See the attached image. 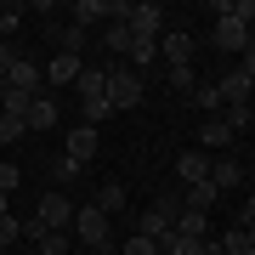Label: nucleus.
Returning a JSON list of instances; mask_svg holds the SVG:
<instances>
[{"mask_svg": "<svg viewBox=\"0 0 255 255\" xmlns=\"http://www.w3.org/2000/svg\"><path fill=\"white\" fill-rule=\"evenodd\" d=\"M176 216H182V193H170V199H153L136 216V233L142 238H153V244H164V238L176 233Z\"/></svg>", "mask_w": 255, "mask_h": 255, "instance_id": "f257e3e1", "label": "nucleus"}, {"mask_svg": "<svg viewBox=\"0 0 255 255\" xmlns=\"http://www.w3.org/2000/svg\"><path fill=\"white\" fill-rule=\"evenodd\" d=\"M108 102H114V114L142 108V74L130 63H108Z\"/></svg>", "mask_w": 255, "mask_h": 255, "instance_id": "f03ea898", "label": "nucleus"}, {"mask_svg": "<svg viewBox=\"0 0 255 255\" xmlns=\"http://www.w3.org/2000/svg\"><path fill=\"white\" fill-rule=\"evenodd\" d=\"M74 238H80V244H91V250H102V244H114V221L102 216L97 204H80L74 210V227H68Z\"/></svg>", "mask_w": 255, "mask_h": 255, "instance_id": "7ed1b4c3", "label": "nucleus"}, {"mask_svg": "<svg viewBox=\"0 0 255 255\" xmlns=\"http://www.w3.org/2000/svg\"><path fill=\"white\" fill-rule=\"evenodd\" d=\"M74 210H80V204H74L68 193H46L40 210H34V221H40V227H51V233H68V227H74Z\"/></svg>", "mask_w": 255, "mask_h": 255, "instance_id": "20e7f679", "label": "nucleus"}, {"mask_svg": "<svg viewBox=\"0 0 255 255\" xmlns=\"http://www.w3.org/2000/svg\"><path fill=\"white\" fill-rule=\"evenodd\" d=\"M216 91H221V102L227 108H244V102H255V74H244V68H221V80H216Z\"/></svg>", "mask_w": 255, "mask_h": 255, "instance_id": "39448f33", "label": "nucleus"}, {"mask_svg": "<svg viewBox=\"0 0 255 255\" xmlns=\"http://www.w3.org/2000/svg\"><path fill=\"white\" fill-rule=\"evenodd\" d=\"M125 23H130V34H142V40H159L164 28V6H153V0H142V6H125Z\"/></svg>", "mask_w": 255, "mask_h": 255, "instance_id": "423d86ee", "label": "nucleus"}, {"mask_svg": "<svg viewBox=\"0 0 255 255\" xmlns=\"http://www.w3.org/2000/svg\"><path fill=\"white\" fill-rule=\"evenodd\" d=\"M159 57H164V68H187L193 63V34L187 28H164L159 34Z\"/></svg>", "mask_w": 255, "mask_h": 255, "instance_id": "0eeeda50", "label": "nucleus"}, {"mask_svg": "<svg viewBox=\"0 0 255 255\" xmlns=\"http://www.w3.org/2000/svg\"><path fill=\"white\" fill-rule=\"evenodd\" d=\"M216 46L227 51V57H244V51H250V28H244V23H233V17H221V11H216Z\"/></svg>", "mask_w": 255, "mask_h": 255, "instance_id": "6e6552de", "label": "nucleus"}, {"mask_svg": "<svg viewBox=\"0 0 255 255\" xmlns=\"http://www.w3.org/2000/svg\"><path fill=\"white\" fill-rule=\"evenodd\" d=\"M6 85H17V91L40 97V91H46V74H40V63H28V57H17V63H11V74H6Z\"/></svg>", "mask_w": 255, "mask_h": 255, "instance_id": "1a4fd4ad", "label": "nucleus"}, {"mask_svg": "<svg viewBox=\"0 0 255 255\" xmlns=\"http://www.w3.org/2000/svg\"><path fill=\"white\" fill-rule=\"evenodd\" d=\"M80 68H85V57H68V51H57L51 63H46V85H74V80H80Z\"/></svg>", "mask_w": 255, "mask_h": 255, "instance_id": "9d476101", "label": "nucleus"}, {"mask_svg": "<svg viewBox=\"0 0 255 255\" xmlns=\"http://www.w3.org/2000/svg\"><path fill=\"white\" fill-rule=\"evenodd\" d=\"M238 182H244V164L238 159H210V187L216 193H233Z\"/></svg>", "mask_w": 255, "mask_h": 255, "instance_id": "9b49d317", "label": "nucleus"}, {"mask_svg": "<svg viewBox=\"0 0 255 255\" xmlns=\"http://www.w3.org/2000/svg\"><path fill=\"white\" fill-rule=\"evenodd\" d=\"M91 153H97V125H74V130H68V153H63V159L85 164Z\"/></svg>", "mask_w": 255, "mask_h": 255, "instance_id": "f8f14e48", "label": "nucleus"}, {"mask_svg": "<svg viewBox=\"0 0 255 255\" xmlns=\"http://www.w3.org/2000/svg\"><path fill=\"white\" fill-rule=\"evenodd\" d=\"M23 119H28V130H51V125H57V97H51V91H40L34 102H28V114H23Z\"/></svg>", "mask_w": 255, "mask_h": 255, "instance_id": "ddd939ff", "label": "nucleus"}, {"mask_svg": "<svg viewBox=\"0 0 255 255\" xmlns=\"http://www.w3.org/2000/svg\"><path fill=\"white\" fill-rule=\"evenodd\" d=\"M176 176H182V187L210 182V153H182V159H176Z\"/></svg>", "mask_w": 255, "mask_h": 255, "instance_id": "4468645a", "label": "nucleus"}, {"mask_svg": "<svg viewBox=\"0 0 255 255\" xmlns=\"http://www.w3.org/2000/svg\"><path fill=\"white\" fill-rule=\"evenodd\" d=\"M74 85H80V97H85V102L108 97V63H102V68H80V80H74Z\"/></svg>", "mask_w": 255, "mask_h": 255, "instance_id": "2eb2a0df", "label": "nucleus"}, {"mask_svg": "<svg viewBox=\"0 0 255 255\" xmlns=\"http://www.w3.org/2000/svg\"><path fill=\"white\" fill-rule=\"evenodd\" d=\"M130 68H136V74H147V68H153L159 63V40H142V34H130Z\"/></svg>", "mask_w": 255, "mask_h": 255, "instance_id": "dca6fc26", "label": "nucleus"}, {"mask_svg": "<svg viewBox=\"0 0 255 255\" xmlns=\"http://www.w3.org/2000/svg\"><path fill=\"white\" fill-rule=\"evenodd\" d=\"M221 193L210 187V182H193V187H182V210H199V216H210V204H216Z\"/></svg>", "mask_w": 255, "mask_h": 255, "instance_id": "f3484780", "label": "nucleus"}, {"mask_svg": "<svg viewBox=\"0 0 255 255\" xmlns=\"http://www.w3.org/2000/svg\"><path fill=\"white\" fill-rule=\"evenodd\" d=\"M91 204H97V210H102V216H108V221H114V216H119V210H125V187H119V182H102Z\"/></svg>", "mask_w": 255, "mask_h": 255, "instance_id": "a211bd4d", "label": "nucleus"}, {"mask_svg": "<svg viewBox=\"0 0 255 255\" xmlns=\"http://www.w3.org/2000/svg\"><path fill=\"white\" fill-rule=\"evenodd\" d=\"M199 147H233L227 119H204V125H199Z\"/></svg>", "mask_w": 255, "mask_h": 255, "instance_id": "6ab92c4d", "label": "nucleus"}, {"mask_svg": "<svg viewBox=\"0 0 255 255\" xmlns=\"http://www.w3.org/2000/svg\"><path fill=\"white\" fill-rule=\"evenodd\" d=\"M102 46H108L114 57H119V51H130V23H125V17H114L108 28H102Z\"/></svg>", "mask_w": 255, "mask_h": 255, "instance_id": "aec40b11", "label": "nucleus"}, {"mask_svg": "<svg viewBox=\"0 0 255 255\" xmlns=\"http://www.w3.org/2000/svg\"><path fill=\"white\" fill-rule=\"evenodd\" d=\"M176 233H182V238H210V216H199V210H182V216H176Z\"/></svg>", "mask_w": 255, "mask_h": 255, "instance_id": "412c9836", "label": "nucleus"}, {"mask_svg": "<svg viewBox=\"0 0 255 255\" xmlns=\"http://www.w3.org/2000/svg\"><path fill=\"white\" fill-rule=\"evenodd\" d=\"M57 51L80 57V51H85V28H80V23H63V28H57Z\"/></svg>", "mask_w": 255, "mask_h": 255, "instance_id": "4be33fe9", "label": "nucleus"}, {"mask_svg": "<svg viewBox=\"0 0 255 255\" xmlns=\"http://www.w3.org/2000/svg\"><path fill=\"white\" fill-rule=\"evenodd\" d=\"M28 102H34V97H28V91H17V85H0V114H28Z\"/></svg>", "mask_w": 255, "mask_h": 255, "instance_id": "5701e85b", "label": "nucleus"}, {"mask_svg": "<svg viewBox=\"0 0 255 255\" xmlns=\"http://www.w3.org/2000/svg\"><path fill=\"white\" fill-rule=\"evenodd\" d=\"M221 17H233V23H244V28H255V0H221Z\"/></svg>", "mask_w": 255, "mask_h": 255, "instance_id": "b1692460", "label": "nucleus"}, {"mask_svg": "<svg viewBox=\"0 0 255 255\" xmlns=\"http://www.w3.org/2000/svg\"><path fill=\"white\" fill-rule=\"evenodd\" d=\"M159 255H204V238H182V233H170L159 244Z\"/></svg>", "mask_w": 255, "mask_h": 255, "instance_id": "393cba45", "label": "nucleus"}, {"mask_svg": "<svg viewBox=\"0 0 255 255\" xmlns=\"http://www.w3.org/2000/svg\"><path fill=\"white\" fill-rule=\"evenodd\" d=\"M28 136V119H17V114H0V142H23Z\"/></svg>", "mask_w": 255, "mask_h": 255, "instance_id": "a878e982", "label": "nucleus"}, {"mask_svg": "<svg viewBox=\"0 0 255 255\" xmlns=\"http://www.w3.org/2000/svg\"><path fill=\"white\" fill-rule=\"evenodd\" d=\"M17 238H23V221L11 216V210H0V250H6V244H17Z\"/></svg>", "mask_w": 255, "mask_h": 255, "instance_id": "bb28decb", "label": "nucleus"}, {"mask_svg": "<svg viewBox=\"0 0 255 255\" xmlns=\"http://www.w3.org/2000/svg\"><path fill=\"white\" fill-rule=\"evenodd\" d=\"M119 255H159V244H153V238H142V233H130L125 244H119Z\"/></svg>", "mask_w": 255, "mask_h": 255, "instance_id": "cd10ccee", "label": "nucleus"}, {"mask_svg": "<svg viewBox=\"0 0 255 255\" xmlns=\"http://www.w3.org/2000/svg\"><path fill=\"white\" fill-rule=\"evenodd\" d=\"M17 182H23V170L11 159H0V199H6V193H17Z\"/></svg>", "mask_w": 255, "mask_h": 255, "instance_id": "c85d7f7f", "label": "nucleus"}, {"mask_svg": "<svg viewBox=\"0 0 255 255\" xmlns=\"http://www.w3.org/2000/svg\"><path fill=\"white\" fill-rule=\"evenodd\" d=\"M17 23H23V6H0V40L17 34Z\"/></svg>", "mask_w": 255, "mask_h": 255, "instance_id": "c756f323", "label": "nucleus"}, {"mask_svg": "<svg viewBox=\"0 0 255 255\" xmlns=\"http://www.w3.org/2000/svg\"><path fill=\"white\" fill-rule=\"evenodd\" d=\"M193 102H199V108H221V91L216 85H193Z\"/></svg>", "mask_w": 255, "mask_h": 255, "instance_id": "7c9ffc66", "label": "nucleus"}, {"mask_svg": "<svg viewBox=\"0 0 255 255\" xmlns=\"http://www.w3.org/2000/svg\"><path fill=\"white\" fill-rule=\"evenodd\" d=\"M170 85H176V91H182V97H187V91H193V85H199V80H193V63H187V68H170Z\"/></svg>", "mask_w": 255, "mask_h": 255, "instance_id": "2f4dec72", "label": "nucleus"}, {"mask_svg": "<svg viewBox=\"0 0 255 255\" xmlns=\"http://www.w3.org/2000/svg\"><path fill=\"white\" fill-rule=\"evenodd\" d=\"M11 63H17V51H11L6 40H0V85H6V74H11Z\"/></svg>", "mask_w": 255, "mask_h": 255, "instance_id": "473e14b6", "label": "nucleus"}, {"mask_svg": "<svg viewBox=\"0 0 255 255\" xmlns=\"http://www.w3.org/2000/svg\"><path fill=\"white\" fill-rule=\"evenodd\" d=\"M204 255H227V250H221V238H204Z\"/></svg>", "mask_w": 255, "mask_h": 255, "instance_id": "72a5a7b5", "label": "nucleus"}, {"mask_svg": "<svg viewBox=\"0 0 255 255\" xmlns=\"http://www.w3.org/2000/svg\"><path fill=\"white\" fill-rule=\"evenodd\" d=\"M250 221H255V193H250V204H244V227H250Z\"/></svg>", "mask_w": 255, "mask_h": 255, "instance_id": "f704fd0d", "label": "nucleus"}, {"mask_svg": "<svg viewBox=\"0 0 255 255\" xmlns=\"http://www.w3.org/2000/svg\"><path fill=\"white\" fill-rule=\"evenodd\" d=\"M91 255H119V244H102V250H91Z\"/></svg>", "mask_w": 255, "mask_h": 255, "instance_id": "c9c22d12", "label": "nucleus"}, {"mask_svg": "<svg viewBox=\"0 0 255 255\" xmlns=\"http://www.w3.org/2000/svg\"><path fill=\"white\" fill-rule=\"evenodd\" d=\"M250 46H255V28H250Z\"/></svg>", "mask_w": 255, "mask_h": 255, "instance_id": "e433bc0d", "label": "nucleus"}, {"mask_svg": "<svg viewBox=\"0 0 255 255\" xmlns=\"http://www.w3.org/2000/svg\"><path fill=\"white\" fill-rule=\"evenodd\" d=\"M0 255H6V250H0Z\"/></svg>", "mask_w": 255, "mask_h": 255, "instance_id": "4c0bfd02", "label": "nucleus"}]
</instances>
